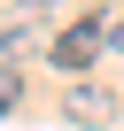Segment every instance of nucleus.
Masks as SVG:
<instances>
[{"label":"nucleus","instance_id":"f257e3e1","mask_svg":"<svg viewBox=\"0 0 124 131\" xmlns=\"http://www.w3.org/2000/svg\"><path fill=\"white\" fill-rule=\"evenodd\" d=\"M54 70H85V62H101L109 54V16H78L70 31H54Z\"/></svg>","mask_w":124,"mask_h":131},{"label":"nucleus","instance_id":"f03ea898","mask_svg":"<svg viewBox=\"0 0 124 131\" xmlns=\"http://www.w3.org/2000/svg\"><path fill=\"white\" fill-rule=\"evenodd\" d=\"M62 108H70V123H116V116H124V100L101 93V85H70V100H62Z\"/></svg>","mask_w":124,"mask_h":131},{"label":"nucleus","instance_id":"7ed1b4c3","mask_svg":"<svg viewBox=\"0 0 124 131\" xmlns=\"http://www.w3.org/2000/svg\"><path fill=\"white\" fill-rule=\"evenodd\" d=\"M8 108H16V70L0 77V116H8Z\"/></svg>","mask_w":124,"mask_h":131},{"label":"nucleus","instance_id":"20e7f679","mask_svg":"<svg viewBox=\"0 0 124 131\" xmlns=\"http://www.w3.org/2000/svg\"><path fill=\"white\" fill-rule=\"evenodd\" d=\"M109 46H116V54H124V16H109Z\"/></svg>","mask_w":124,"mask_h":131},{"label":"nucleus","instance_id":"39448f33","mask_svg":"<svg viewBox=\"0 0 124 131\" xmlns=\"http://www.w3.org/2000/svg\"><path fill=\"white\" fill-rule=\"evenodd\" d=\"M16 8H31V16H39V8H54V0H16Z\"/></svg>","mask_w":124,"mask_h":131}]
</instances>
